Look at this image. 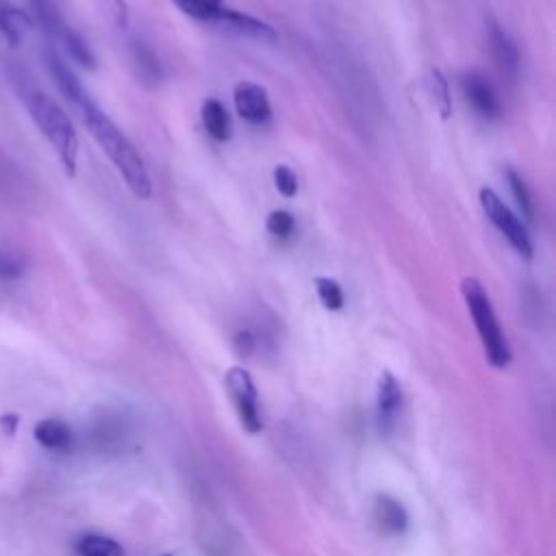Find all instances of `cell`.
<instances>
[{"label":"cell","instance_id":"obj_13","mask_svg":"<svg viewBox=\"0 0 556 556\" xmlns=\"http://www.w3.org/2000/svg\"><path fill=\"white\" fill-rule=\"evenodd\" d=\"M35 441L52 452H70L74 447V432L72 428L56 417H48L35 424Z\"/></svg>","mask_w":556,"mask_h":556},{"label":"cell","instance_id":"obj_9","mask_svg":"<svg viewBox=\"0 0 556 556\" xmlns=\"http://www.w3.org/2000/svg\"><path fill=\"white\" fill-rule=\"evenodd\" d=\"M378 424L382 432H389L395 426L397 413L402 408V387L391 371H382L378 378Z\"/></svg>","mask_w":556,"mask_h":556},{"label":"cell","instance_id":"obj_12","mask_svg":"<svg viewBox=\"0 0 556 556\" xmlns=\"http://www.w3.org/2000/svg\"><path fill=\"white\" fill-rule=\"evenodd\" d=\"M374 521L382 534L395 536L408 528V513L391 495H376L374 500Z\"/></svg>","mask_w":556,"mask_h":556},{"label":"cell","instance_id":"obj_24","mask_svg":"<svg viewBox=\"0 0 556 556\" xmlns=\"http://www.w3.org/2000/svg\"><path fill=\"white\" fill-rule=\"evenodd\" d=\"M232 345H235L237 354L250 356V354L256 350V337H254L252 330H239V332L232 337Z\"/></svg>","mask_w":556,"mask_h":556},{"label":"cell","instance_id":"obj_1","mask_svg":"<svg viewBox=\"0 0 556 556\" xmlns=\"http://www.w3.org/2000/svg\"><path fill=\"white\" fill-rule=\"evenodd\" d=\"M72 106L78 113L85 128L89 130V135L96 139V143L102 148V152L115 165V169L124 178L126 187L139 200H148L152 195L150 174L143 165L141 154L130 143V139L111 122V117L98 104H93L89 93L83 96L80 100H76Z\"/></svg>","mask_w":556,"mask_h":556},{"label":"cell","instance_id":"obj_23","mask_svg":"<svg viewBox=\"0 0 556 556\" xmlns=\"http://www.w3.org/2000/svg\"><path fill=\"white\" fill-rule=\"evenodd\" d=\"M274 185L285 198H293L298 193V176L287 165H278L274 169Z\"/></svg>","mask_w":556,"mask_h":556},{"label":"cell","instance_id":"obj_25","mask_svg":"<svg viewBox=\"0 0 556 556\" xmlns=\"http://www.w3.org/2000/svg\"><path fill=\"white\" fill-rule=\"evenodd\" d=\"M22 274V265L17 258L0 254V278H17Z\"/></svg>","mask_w":556,"mask_h":556},{"label":"cell","instance_id":"obj_3","mask_svg":"<svg viewBox=\"0 0 556 556\" xmlns=\"http://www.w3.org/2000/svg\"><path fill=\"white\" fill-rule=\"evenodd\" d=\"M460 291H463L465 304L469 308V315L473 319V326H476V332L480 337V343H482L486 361L495 369L508 367L513 354H510L506 334H504V330H502V326L497 321V315H495V311L491 306V300H489L482 282L478 278H473V276H467L460 282Z\"/></svg>","mask_w":556,"mask_h":556},{"label":"cell","instance_id":"obj_14","mask_svg":"<svg viewBox=\"0 0 556 556\" xmlns=\"http://www.w3.org/2000/svg\"><path fill=\"white\" fill-rule=\"evenodd\" d=\"M30 26H33V20L26 15V11H22L9 0H0V35L11 46H17L22 37L30 30Z\"/></svg>","mask_w":556,"mask_h":556},{"label":"cell","instance_id":"obj_8","mask_svg":"<svg viewBox=\"0 0 556 556\" xmlns=\"http://www.w3.org/2000/svg\"><path fill=\"white\" fill-rule=\"evenodd\" d=\"M235 109L241 119L248 124H265L271 117V104L267 98V91L250 80H241L232 89Z\"/></svg>","mask_w":556,"mask_h":556},{"label":"cell","instance_id":"obj_22","mask_svg":"<svg viewBox=\"0 0 556 556\" xmlns=\"http://www.w3.org/2000/svg\"><path fill=\"white\" fill-rule=\"evenodd\" d=\"M265 228L269 235L278 237V239H289L295 230V217L289 213V211H271L265 219Z\"/></svg>","mask_w":556,"mask_h":556},{"label":"cell","instance_id":"obj_18","mask_svg":"<svg viewBox=\"0 0 556 556\" xmlns=\"http://www.w3.org/2000/svg\"><path fill=\"white\" fill-rule=\"evenodd\" d=\"M130 52H132V61H135L137 74L143 80L159 83L161 80V63H159L156 54L152 52V48H148L143 41H132Z\"/></svg>","mask_w":556,"mask_h":556},{"label":"cell","instance_id":"obj_21","mask_svg":"<svg viewBox=\"0 0 556 556\" xmlns=\"http://www.w3.org/2000/svg\"><path fill=\"white\" fill-rule=\"evenodd\" d=\"M504 174H506L510 193H513V198H515V202H517L521 215H523L528 222H532V219H534V204H532V198H530V191H528L523 178H521L515 169H510V167H506Z\"/></svg>","mask_w":556,"mask_h":556},{"label":"cell","instance_id":"obj_7","mask_svg":"<svg viewBox=\"0 0 556 556\" xmlns=\"http://www.w3.org/2000/svg\"><path fill=\"white\" fill-rule=\"evenodd\" d=\"M460 89L467 100V104L473 109V113L486 122L497 119L502 115V104L497 98L495 87L482 72H465L460 76Z\"/></svg>","mask_w":556,"mask_h":556},{"label":"cell","instance_id":"obj_26","mask_svg":"<svg viewBox=\"0 0 556 556\" xmlns=\"http://www.w3.org/2000/svg\"><path fill=\"white\" fill-rule=\"evenodd\" d=\"M98 2L113 15V20L119 26H126V4H124V0H98Z\"/></svg>","mask_w":556,"mask_h":556},{"label":"cell","instance_id":"obj_16","mask_svg":"<svg viewBox=\"0 0 556 556\" xmlns=\"http://www.w3.org/2000/svg\"><path fill=\"white\" fill-rule=\"evenodd\" d=\"M424 85H426V93L430 96L439 117L450 119V115H452V96H450V85H447V78L443 76V72L437 70V67H428L426 76H424Z\"/></svg>","mask_w":556,"mask_h":556},{"label":"cell","instance_id":"obj_17","mask_svg":"<svg viewBox=\"0 0 556 556\" xmlns=\"http://www.w3.org/2000/svg\"><path fill=\"white\" fill-rule=\"evenodd\" d=\"M74 549L78 556H124V547L115 539L96 532L80 534L74 543Z\"/></svg>","mask_w":556,"mask_h":556},{"label":"cell","instance_id":"obj_6","mask_svg":"<svg viewBox=\"0 0 556 556\" xmlns=\"http://www.w3.org/2000/svg\"><path fill=\"white\" fill-rule=\"evenodd\" d=\"M224 382L243 430L248 434H258L263 430V419L258 413V393L250 371L243 367H230L224 376Z\"/></svg>","mask_w":556,"mask_h":556},{"label":"cell","instance_id":"obj_19","mask_svg":"<svg viewBox=\"0 0 556 556\" xmlns=\"http://www.w3.org/2000/svg\"><path fill=\"white\" fill-rule=\"evenodd\" d=\"M315 285V291H317V298L321 302V306L326 311H341L343 304H345V298H343V289L341 285L334 280V278H328V276H317L313 280Z\"/></svg>","mask_w":556,"mask_h":556},{"label":"cell","instance_id":"obj_5","mask_svg":"<svg viewBox=\"0 0 556 556\" xmlns=\"http://www.w3.org/2000/svg\"><path fill=\"white\" fill-rule=\"evenodd\" d=\"M480 206L484 211V215L489 217V222L506 237V241L515 248V252H519L523 258L532 256V241L530 235L526 230V226L521 224V219L504 204V200L489 187L480 189Z\"/></svg>","mask_w":556,"mask_h":556},{"label":"cell","instance_id":"obj_28","mask_svg":"<svg viewBox=\"0 0 556 556\" xmlns=\"http://www.w3.org/2000/svg\"><path fill=\"white\" fill-rule=\"evenodd\" d=\"M163 556H169V554H163Z\"/></svg>","mask_w":556,"mask_h":556},{"label":"cell","instance_id":"obj_20","mask_svg":"<svg viewBox=\"0 0 556 556\" xmlns=\"http://www.w3.org/2000/svg\"><path fill=\"white\" fill-rule=\"evenodd\" d=\"M185 15L202 22H217L222 11V0H172Z\"/></svg>","mask_w":556,"mask_h":556},{"label":"cell","instance_id":"obj_11","mask_svg":"<svg viewBox=\"0 0 556 556\" xmlns=\"http://www.w3.org/2000/svg\"><path fill=\"white\" fill-rule=\"evenodd\" d=\"M489 48L500 72L513 80L519 72V50L500 24H489Z\"/></svg>","mask_w":556,"mask_h":556},{"label":"cell","instance_id":"obj_2","mask_svg":"<svg viewBox=\"0 0 556 556\" xmlns=\"http://www.w3.org/2000/svg\"><path fill=\"white\" fill-rule=\"evenodd\" d=\"M24 104L28 109L30 119L39 128V132L48 139L52 150L56 152L67 176H76L78 167V135L70 119V115L43 91L26 89Z\"/></svg>","mask_w":556,"mask_h":556},{"label":"cell","instance_id":"obj_4","mask_svg":"<svg viewBox=\"0 0 556 556\" xmlns=\"http://www.w3.org/2000/svg\"><path fill=\"white\" fill-rule=\"evenodd\" d=\"M33 4H35L37 20H39L41 28L46 30V35L50 39H54L56 43H61V48L67 52V56L74 59L80 67L93 70L96 56H93L91 48L87 46V41L56 13V9L48 0H33Z\"/></svg>","mask_w":556,"mask_h":556},{"label":"cell","instance_id":"obj_27","mask_svg":"<svg viewBox=\"0 0 556 556\" xmlns=\"http://www.w3.org/2000/svg\"><path fill=\"white\" fill-rule=\"evenodd\" d=\"M17 426H20V417L15 413H7V415L0 417V428H2L4 434L13 437L17 432Z\"/></svg>","mask_w":556,"mask_h":556},{"label":"cell","instance_id":"obj_15","mask_svg":"<svg viewBox=\"0 0 556 556\" xmlns=\"http://www.w3.org/2000/svg\"><path fill=\"white\" fill-rule=\"evenodd\" d=\"M204 130L219 143L230 139V117L226 106L217 100V98H208L202 102V111H200Z\"/></svg>","mask_w":556,"mask_h":556},{"label":"cell","instance_id":"obj_10","mask_svg":"<svg viewBox=\"0 0 556 556\" xmlns=\"http://www.w3.org/2000/svg\"><path fill=\"white\" fill-rule=\"evenodd\" d=\"M217 22L224 24L226 28H230V30L243 35V37L256 39V41L271 43V41L278 39V33H276L274 26H269L267 22L256 20V17H252V15H248V13H241V11L228 9V7H222Z\"/></svg>","mask_w":556,"mask_h":556}]
</instances>
